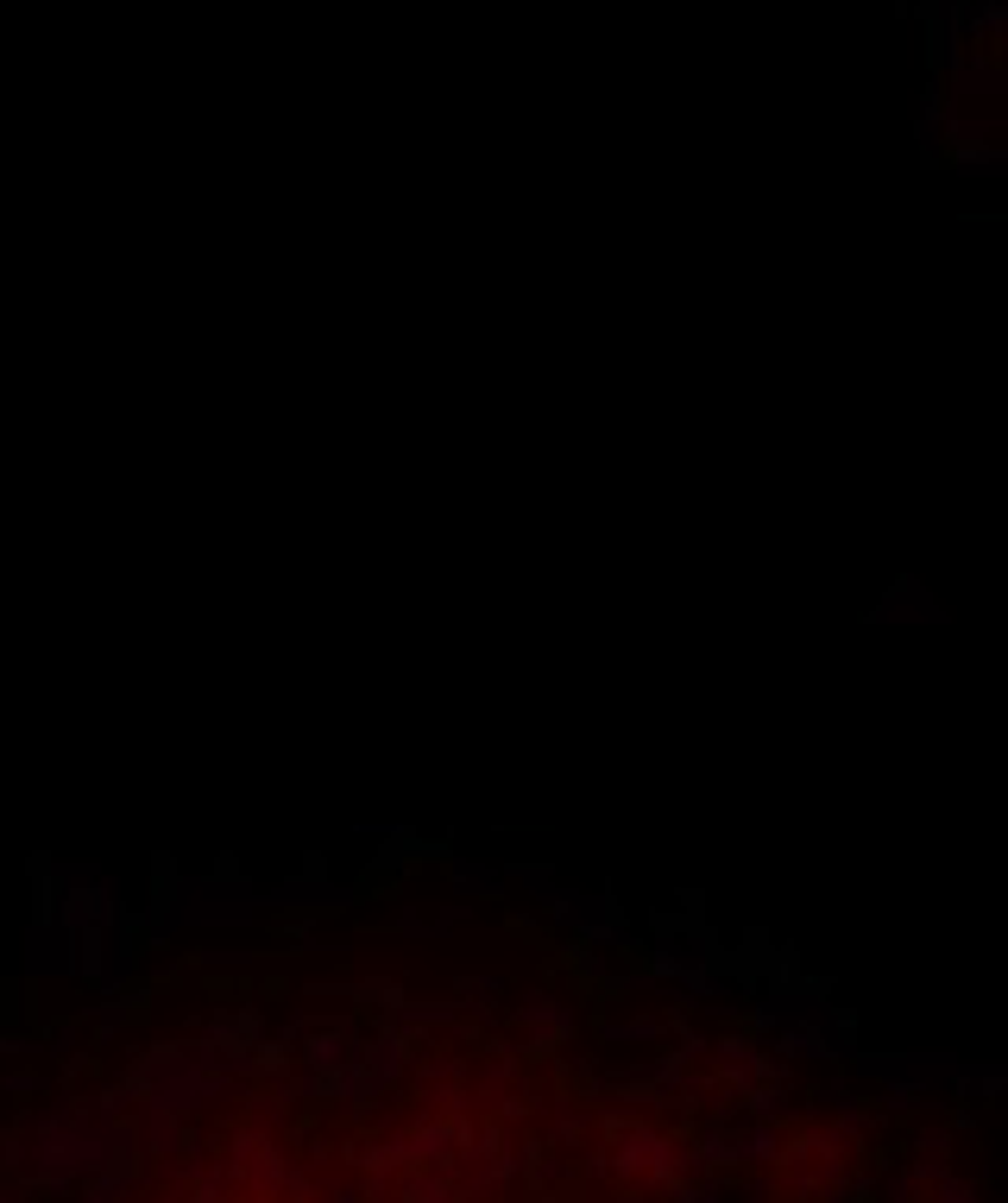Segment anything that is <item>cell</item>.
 <instances>
[{
	"label": "cell",
	"mask_w": 1008,
	"mask_h": 1203,
	"mask_svg": "<svg viewBox=\"0 0 1008 1203\" xmlns=\"http://www.w3.org/2000/svg\"><path fill=\"white\" fill-rule=\"evenodd\" d=\"M510 1021L536 1034V1040H529V1053H536V1059H548L561 1040H574V1034H580L574 1002H568V995H555V989H529V995L517 1002V1015H510Z\"/></svg>",
	"instance_id": "1"
},
{
	"label": "cell",
	"mask_w": 1008,
	"mask_h": 1203,
	"mask_svg": "<svg viewBox=\"0 0 1008 1203\" xmlns=\"http://www.w3.org/2000/svg\"><path fill=\"white\" fill-rule=\"evenodd\" d=\"M706 1059L719 1065V1078L732 1083V1090H751V1083H762V1078H781V1065L769 1059V1046H762L756 1034H719V1040L706 1046Z\"/></svg>",
	"instance_id": "2"
},
{
	"label": "cell",
	"mask_w": 1008,
	"mask_h": 1203,
	"mask_svg": "<svg viewBox=\"0 0 1008 1203\" xmlns=\"http://www.w3.org/2000/svg\"><path fill=\"white\" fill-rule=\"evenodd\" d=\"M277 908H309V914H335V908H360L354 888H335L328 876H284L277 888H265V914Z\"/></svg>",
	"instance_id": "3"
},
{
	"label": "cell",
	"mask_w": 1008,
	"mask_h": 1203,
	"mask_svg": "<svg viewBox=\"0 0 1008 1203\" xmlns=\"http://www.w3.org/2000/svg\"><path fill=\"white\" fill-rule=\"evenodd\" d=\"M25 976L32 983L70 976V927L57 914H32V927H25Z\"/></svg>",
	"instance_id": "4"
},
{
	"label": "cell",
	"mask_w": 1008,
	"mask_h": 1203,
	"mask_svg": "<svg viewBox=\"0 0 1008 1203\" xmlns=\"http://www.w3.org/2000/svg\"><path fill=\"white\" fill-rule=\"evenodd\" d=\"M593 1040H599V1046H662V1040H668V1008H662V1015L643 1008V1015H630V1021H593Z\"/></svg>",
	"instance_id": "5"
},
{
	"label": "cell",
	"mask_w": 1008,
	"mask_h": 1203,
	"mask_svg": "<svg viewBox=\"0 0 1008 1203\" xmlns=\"http://www.w3.org/2000/svg\"><path fill=\"white\" fill-rule=\"evenodd\" d=\"M442 876H448L467 901H492V895H504V869H486V863L454 857V850H442Z\"/></svg>",
	"instance_id": "6"
},
{
	"label": "cell",
	"mask_w": 1008,
	"mask_h": 1203,
	"mask_svg": "<svg viewBox=\"0 0 1008 1203\" xmlns=\"http://www.w3.org/2000/svg\"><path fill=\"white\" fill-rule=\"evenodd\" d=\"M775 1153H781V1121H751V1134H732V1166H775Z\"/></svg>",
	"instance_id": "7"
},
{
	"label": "cell",
	"mask_w": 1008,
	"mask_h": 1203,
	"mask_svg": "<svg viewBox=\"0 0 1008 1203\" xmlns=\"http://www.w3.org/2000/svg\"><path fill=\"white\" fill-rule=\"evenodd\" d=\"M946 164H958V170H971V177H1003L1008 170V158H1003V145H946Z\"/></svg>",
	"instance_id": "8"
},
{
	"label": "cell",
	"mask_w": 1008,
	"mask_h": 1203,
	"mask_svg": "<svg viewBox=\"0 0 1008 1203\" xmlns=\"http://www.w3.org/2000/svg\"><path fill=\"white\" fill-rule=\"evenodd\" d=\"M548 1115H555V1121H548V1147H574V1141L593 1128V1115H587L580 1102H568V1096H561V1102H548Z\"/></svg>",
	"instance_id": "9"
},
{
	"label": "cell",
	"mask_w": 1008,
	"mask_h": 1203,
	"mask_svg": "<svg viewBox=\"0 0 1008 1203\" xmlns=\"http://www.w3.org/2000/svg\"><path fill=\"white\" fill-rule=\"evenodd\" d=\"M536 1185H542V1191H568V1185H574L568 1147H536Z\"/></svg>",
	"instance_id": "10"
},
{
	"label": "cell",
	"mask_w": 1008,
	"mask_h": 1203,
	"mask_svg": "<svg viewBox=\"0 0 1008 1203\" xmlns=\"http://www.w3.org/2000/svg\"><path fill=\"white\" fill-rule=\"evenodd\" d=\"M51 1090H57V1078H51V1072H38V1065L0 1072V1102H13V1096H51Z\"/></svg>",
	"instance_id": "11"
},
{
	"label": "cell",
	"mask_w": 1008,
	"mask_h": 1203,
	"mask_svg": "<svg viewBox=\"0 0 1008 1203\" xmlns=\"http://www.w3.org/2000/svg\"><path fill=\"white\" fill-rule=\"evenodd\" d=\"M51 1059H70L76 1046H83V1021H64V1027H44V1034H32Z\"/></svg>",
	"instance_id": "12"
},
{
	"label": "cell",
	"mask_w": 1008,
	"mask_h": 1203,
	"mask_svg": "<svg viewBox=\"0 0 1008 1203\" xmlns=\"http://www.w3.org/2000/svg\"><path fill=\"white\" fill-rule=\"evenodd\" d=\"M933 1198L939 1203H977L984 1185H977V1179H958V1172H939V1179H933Z\"/></svg>",
	"instance_id": "13"
},
{
	"label": "cell",
	"mask_w": 1008,
	"mask_h": 1203,
	"mask_svg": "<svg viewBox=\"0 0 1008 1203\" xmlns=\"http://www.w3.org/2000/svg\"><path fill=\"white\" fill-rule=\"evenodd\" d=\"M882 1191H888V1203H914L920 1191H926V1179H920V1172H888Z\"/></svg>",
	"instance_id": "14"
},
{
	"label": "cell",
	"mask_w": 1008,
	"mask_h": 1203,
	"mask_svg": "<svg viewBox=\"0 0 1008 1203\" xmlns=\"http://www.w3.org/2000/svg\"><path fill=\"white\" fill-rule=\"evenodd\" d=\"M504 989H510V983H504L499 970H492V976H454V995H504Z\"/></svg>",
	"instance_id": "15"
},
{
	"label": "cell",
	"mask_w": 1008,
	"mask_h": 1203,
	"mask_svg": "<svg viewBox=\"0 0 1008 1203\" xmlns=\"http://www.w3.org/2000/svg\"><path fill=\"white\" fill-rule=\"evenodd\" d=\"M296 876H328V857H322V850H309V857H303V869H296Z\"/></svg>",
	"instance_id": "16"
}]
</instances>
